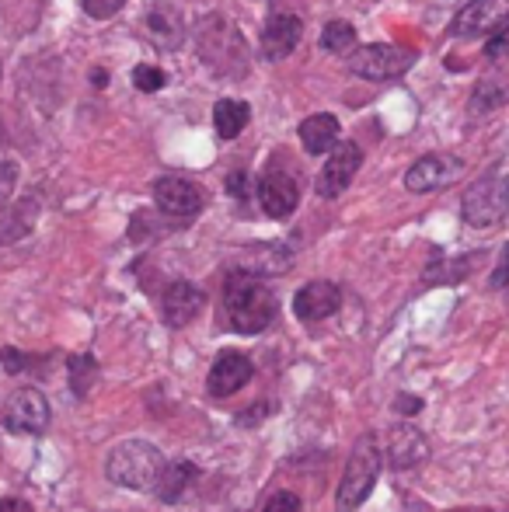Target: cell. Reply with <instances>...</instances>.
<instances>
[{
    "mask_svg": "<svg viewBox=\"0 0 509 512\" xmlns=\"http://www.w3.org/2000/svg\"><path fill=\"white\" fill-rule=\"evenodd\" d=\"M196 49H199V60L220 77V81H241L248 74V42L241 35V28L234 25L227 14H203L196 21Z\"/></svg>",
    "mask_w": 509,
    "mask_h": 512,
    "instance_id": "obj_1",
    "label": "cell"
},
{
    "mask_svg": "<svg viewBox=\"0 0 509 512\" xmlns=\"http://www.w3.org/2000/svg\"><path fill=\"white\" fill-rule=\"evenodd\" d=\"M224 314L227 328L238 335H262L279 314L276 293L265 286V279H255L248 272L234 269L224 279Z\"/></svg>",
    "mask_w": 509,
    "mask_h": 512,
    "instance_id": "obj_2",
    "label": "cell"
},
{
    "mask_svg": "<svg viewBox=\"0 0 509 512\" xmlns=\"http://www.w3.org/2000/svg\"><path fill=\"white\" fill-rule=\"evenodd\" d=\"M164 453L150 439H123L105 457V478L129 492H154L157 474L164 471Z\"/></svg>",
    "mask_w": 509,
    "mask_h": 512,
    "instance_id": "obj_3",
    "label": "cell"
},
{
    "mask_svg": "<svg viewBox=\"0 0 509 512\" xmlns=\"http://www.w3.org/2000/svg\"><path fill=\"white\" fill-rule=\"evenodd\" d=\"M381 464L384 453L381 443H377L374 432H363L353 443V453L346 460V471H342V481L335 488V509L339 512H356L363 502L374 495L377 478H381Z\"/></svg>",
    "mask_w": 509,
    "mask_h": 512,
    "instance_id": "obj_4",
    "label": "cell"
},
{
    "mask_svg": "<svg viewBox=\"0 0 509 512\" xmlns=\"http://www.w3.org/2000/svg\"><path fill=\"white\" fill-rule=\"evenodd\" d=\"M461 216L468 227L475 230H492L509 216V178L499 171H489L485 178H478L461 199Z\"/></svg>",
    "mask_w": 509,
    "mask_h": 512,
    "instance_id": "obj_5",
    "label": "cell"
},
{
    "mask_svg": "<svg viewBox=\"0 0 509 512\" xmlns=\"http://www.w3.org/2000/svg\"><path fill=\"white\" fill-rule=\"evenodd\" d=\"M419 53L408 46H391V42H370V46H356V53L349 56V70L363 81H394V77L408 74L415 67Z\"/></svg>",
    "mask_w": 509,
    "mask_h": 512,
    "instance_id": "obj_6",
    "label": "cell"
},
{
    "mask_svg": "<svg viewBox=\"0 0 509 512\" xmlns=\"http://www.w3.org/2000/svg\"><path fill=\"white\" fill-rule=\"evenodd\" d=\"M0 422L14 436H42L49 429V422H53V408H49L46 394L39 387H21L4 401Z\"/></svg>",
    "mask_w": 509,
    "mask_h": 512,
    "instance_id": "obj_7",
    "label": "cell"
},
{
    "mask_svg": "<svg viewBox=\"0 0 509 512\" xmlns=\"http://www.w3.org/2000/svg\"><path fill=\"white\" fill-rule=\"evenodd\" d=\"M154 203L171 223H189L203 213L206 199H203V189H199L196 182L178 178V175H164L154 182Z\"/></svg>",
    "mask_w": 509,
    "mask_h": 512,
    "instance_id": "obj_8",
    "label": "cell"
},
{
    "mask_svg": "<svg viewBox=\"0 0 509 512\" xmlns=\"http://www.w3.org/2000/svg\"><path fill=\"white\" fill-rule=\"evenodd\" d=\"M255 199H258V206H262L265 216H272V220H286V216H290L300 203V178L293 175L290 168L269 164V171H265L255 185Z\"/></svg>",
    "mask_w": 509,
    "mask_h": 512,
    "instance_id": "obj_9",
    "label": "cell"
},
{
    "mask_svg": "<svg viewBox=\"0 0 509 512\" xmlns=\"http://www.w3.org/2000/svg\"><path fill=\"white\" fill-rule=\"evenodd\" d=\"M384 460L394 474L401 471H415L429 460V436L412 422H398L387 429V439H384Z\"/></svg>",
    "mask_w": 509,
    "mask_h": 512,
    "instance_id": "obj_10",
    "label": "cell"
},
{
    "mask_svg": "<svg viewBox=\"0 0 509 512\" xmlns=\"http://www.w3.org/2000/svg\"><path fill=\"white\" fill-rule=\"evenodd\" d=\"M255 377V363L245 356V352L224 349L217 359H213L210 373H206V394L217 401L234 398L238 391H245Z\"/></svg>",
    "mask_w": 509,
    "mask_h": 512,
    "instance_id": "obj_11",
    "label": "cell"
},
{
    "mask_svg": "<svg viewBox=\"0 0 509 512\" xmlns=\"http://www.w3.org/2000/svg\"><path fill=\"white\" fill-rule=\"evenodd\" d=\"M464 171V161L454 154H426L405 171V189L408 192H440L454 185Z\"/></svg>",
    "mask_w": 509,
    "mask_h": 512,
    "instance_id": "obj_12",
    "label": "cell"
},
{
    "mask_svg": "<svg viewBox=\"0 0 509 512\" xmlns=\"http://www.w3.org/2000/svg\"><path fill=\"white\" fill-rule=\"evenodd\" d=\"M509 21V0H471L457 11L450 35L454 39H482Z\"/></svg>",
    "mask_w": 509,
    "mask_h": 512,
    "instance_id": "obj_13",
    "label": "cell"
},
{
    "mask_svg": "<svg viewBox=\"0 0 509 512\" xmlns=\"http://www.w3.org/2000/svg\"><path fill=\"white\" fill-rule=\"evenodd\" d=\"M360 164H363V150L353 140L335 143V150L328 154V161L318 171V196L321 199L342 196L349 189V182L356 178V171H360Z\"/></svg>",
    "mask_w": 509,
    "mask_h": 512,
    "instance_id": "obj_14",
    "label": "cell"
},
{
    "mask_svg": "<svg viewBox=\"0 0 509 512\" xmlns=\"http://www.w3.org/2000/svg\"><path fill=\"white\" fill-rule=\"evenodd\" d=\"M206 310V293L189 279H175L161 293V317L168 328H185Z\"/></svg>",
    "mask_w": 509,
    "mask_h": 512,
    "instance_id": "obj_15",
    "label": "cell"
},
{
    "mask_svg": "<svg viewBox=\"0 0 509 512\" xmlns=\"http://www.w3.org/2000/svg\"><path fill=\"white\" fill-rule=\"evenodd\" d=\"M342 307V290L332 283V279H314V283H304L293 297V314L304 324H318L328 321L332 314H339Z\"/></svg>",
    "mask_w": 509,
    "mask_h": 512,
    "instance_id": "obj_16",
    "label": "cell"
},
{
    "mask_svg": "<svg viewBox=\"0 0 509 512\" xmlns=\"http://www.w3.org/2000/svg\"><path fill=\"white\" fill-rule=\"evenodd\" d=\"M300 39H304V25L297 14H272L262 28V39H258V56L279 63L300 46Z\"/></svg>",
    "mask_w": 509,
    "mask_h": 512,
    "instance_id": "obj_17",
    "label": "cell"
},
{
    "mask_svg": "<svg viewBox=\"0 0 509 512\" xmlns=\"http://www.w3.org/2000/svg\"><path fill=\"white\" fill-rule=\"evenodd\" d=\"M143 28H147L150 42H154L161 53H175L185 39V25H182V14L175 11L171 4H157L147 11L143 18Z\"/></svg>",
    "mask_w": 509,
    "mask_h": 512,
    "instance_id": "obj_18",
    "label": "cell"
},
{
    "mask_svg": "<svg viewBox=\"0 0 509 512\" xmlns=\"http://www.w3.org/2000/svg\"><path fill=\"white\" fill-rule=\"evenodd\" d=\"M293 265V251L286 244H255L241 255L238 272H248V276L262 279V276H283L286 269Z\"/></svg>",
    "mask_w": 509,
    "mask_h": 512,
    "instance_id": "obj_19",
    "label": "cell"
},
{
    "mask_svg": "<svg viewBox=\"0 0 509 512\" xmlns=\"http://www.w3.org/2000/svg\"><path fill=\"white\" fill-rule=\"evenodd\" d=\"M199 474H203V471H199L192 460H171V464H164V471L157 474V481H154L157 502H164V506H175V502L182 499L192 485H196Z\"/></svg>",
    "mask_w": 509,
    "mask_h": 512,
    "instance_id": "obj_20",
    "label": "cell"
},
{
    "mask_svg": "<svg viewBox=\"0 0 509 512\" xmlns=\"http://www.w3.org/2000/svg\"><path fill=\"white\" fill-rule=\"evenodd\" d=\"M300 143H304V150L311 157L318 154H328V150H335V143H339V119L328 112H318L311 115V119L300 122Z\"/></svg>",
    "mask_w": 509,
    "mask_h": 512,
    "instance_id": "obj_21",
    "label": "cell"
},
{
    "mask_svg": "<svg viewBox=\"0 0 509 512\" xmlns=\"http://www.w3.org/2000/svg\"><path fill=\"white\" fill-rule=\"evenodd\" d=\"M35 220H39V199L28 196L14 203L7 213H0V244H14L28 237L35 230Z\"/></svg>",
    "mask_w": 509,
    "mask_h": 512,
    "instance_id": "obj_22",
    "label": "cell"
},
{
    "mask_svg": "<svg viewBox=\"0 0 509 512\" xmlns=\"http://www.w3.org/2000/svg\"><path fill=\"white\" fill-rule=\"evenodd\" d=\"M252 122V108L248 102H238V98H220L213 105V126L224 140H234V136L245 133V126Z\"/></svg>",
    "mask_w": 509,
    "mask_h": 512,
    "instance_id": "obj_23",
    "label": "cell"
},
{
    "mask_svg": "<svg viewBox=\"0 0 509 512\" xmlns=\"http://www.w3.org/2000/svg\"><path fill=\"white\" fill-rule=\"evenodd\" d=\"M482 251H475V255H464L457 258V262H443V258H436L433 265L426 269V283L433 286H443V283H461V279H468L471 272L478 269V262H482Z\"/></svg>",
    "mask_w": 509,
    "mask_h": 512,
    "instance_id": "obj_24",
    "label": "cell"
},
{
    "mask_svg": "<svg viewBox=\"0 0 509 512\" xmlns=\"http://www.w3.org/2000/svg\"><path fill=\"white\" fill-rule=\"evenodd\" d=\"M67 380H70V391L74 398H88L91 387L98 380V359L91 352H81V356H70L67 359Z\"/></svg>",
    "mask_w": 509,
    "mask_h": 512,
    "instance_id": "obj_25",
    "label": "cell"
},
{
    "mask_svg": "<svg viewBox=\"0 0 509 512\" xmlns=\"http://www.w3.org/2000/svg\"><path fill=\"white\" fill-rule=\"evenodd\" d=\"M321 46L335 56H353L356 53V28L349 21H328L321 32Z\"/></svg>",
    "mask_w": 509,
    "mask_h": 512,
    "instance_id": "obj_26",
    "label": "cell"
},
{
    "mask_svg": "<svg viewBox=\"0 0 509 512\" xmlns=\"http://www.w3.org/2000/svg\"><path fill=\"white\" fill-rule=\"evenodd\" d=\"M503 102H506V84L496 81V77H485L475 88V95H471V112L475 115L492 112V108H499Z\"/></svg>",
    "mask_w": 509,
    "mask_h": 512,
    "instance_id": "obj_27",
    "label": "cell"
},
{
    "mask_svg": "<svg viewBox=\"0 0 509 512\" xmlns=\"http://www.w3.org/2000/svg\"><path fill=\"white\" fill-rule=\"evenodd\" d=\"M49 356H25V352H18V349H0V363H4V370L11 373V377H18V373H35L32 366H42Z\"/></svg>",
    "mask_w": 509,
    "mask_h": 512,
    "instance_id": "obj_28",
    "label": "cell"
},
{
    "mask_svg": "<svg viewBox=\"0 0 509 512\" xmlns=\"http://www.w3.org/2000/svg\"><path fill=\"white\" fill-rule=\"evenodd\" d=\"M164 70L161 67H150V63H140V67L133 70V84L136 91H161L164 88Z\"/></svg>",
    "mask_w": 509,
    "mask_h": 512,
    "instance_id": "obj_29",
    "label": "cell"
},
{
    "mask_svg": "<svg viewBox=\"0 0 509 512\" xmlns=\"http://www.w3.org/2000/svg\"><path fill=\"white\" fill-rule=\"evenodd\" d=\"M262 512H304V502H300V495H297V492L283 488V492L269 495V502L262 506Z\"/></svg>",
    "mask_w": 509,
    "mask_h": 512,
    "instance_id": "obj_30",
    "label": "cell"
},
{
    "mask_svg": "<svg viewBox=\"0 0 509 512\" xmlns=\"http://www.w3.org/2000/svg\"><path fill=\"white\" fill-rule=\"evenodd\" d=\"M14 185H18V164H14V161H0V213L7 209V203H11Z\"/></svg>",
    "mask_w": 509,
    "mask_h": 512,
    "instance_id": "obj_31",
    "label": "cell"
},
{
    "mask_svg": "<svg viewBox=\"0 0 509 512\" xmlns=\"http://www.w3.org/2000/svg\"><path fill=\"white\" fill-rule=\"evenodd\" d=\"M81 4H84V14H88V18L105 21V18H112V14L123 11L126 0H81Z\"/></svg>",
    "mask_w": 509,
    "mask_h": 512,
    "instance_id": "obj_32",
    "label": "cell"
},
{
    "mask_svg": "<svg viewBox=\"0 0 509 512\" xmlns=\"http://www.w3.org/2000/svg\"><path fill=\"white\" fill-rule=\"evenodd\" d=\"M422 408H426V401L415 398V394H398V398L391 401V411H394V415H401V422H405V418H412V415H419Z\"/></svg>",
    "mask_w": 509,
    "mask_h": 512,
    "instance_id": "obj_33",
    "label": "cell"
},
{
    "mask_svg": "<svg viewBox=\"0 0 509 512\" xmlns=\"http://www.w3.org/2000/svg\"><path fill=\"white\" fill-rule=\"evenodd\" d=\"M489 290H509V244L503 248V255H499L496 272L489 276Z\"/></svg>",
    "mask_w": 509,
    "mask_h": 512,
    "instance_id": "obj_34",
    "label": "cell"
},
{
    "mask_svg": "<svg viewBox=\"0 0 509 512\" xmlns=\"http://www.w3.org/2000/svg\"><path fill=\"white\" fill-rule=\"evenodd\" d=\"M227 192H231V199H241V203H245V199L252 196V178H248L245 171H234V175L227 178Z\"/></svg>",
    "mask_w": 509,
    "mask_h": 512,
    "instance_id": "obj_35",
    "label": "cell"
},
{
    "mask_svg": "<svg viewBox=\"0 0 509 512\" xmlns=\"http://www.w3.org/2000/svg\"><path fill=\"white\" fill-rule=\"evenodd\" d=\"M269 411H272V405H262V401H255V405L248 408V411H241V415L234 418V422H238L241 429H255L258 418H265V415H269Z\"/></svg>",
    "mask_w": 509,
    "mask_h": 512,
    "instance_id": "obj_36",
    "label": "cell"
},
{
    "mask_svg": "<svg viewBox=\"0 0 509 512\" xmlns=\"http://www.w3.org/2000/svg\"><path fill=\"white\" fill-rule=\"evenodd\" d=\"M485 56H489V60H509V25L503 28V32L496 35V39L489 42V49H485Z\"/></svg>",
    "mask_w": 509,
    "mask_h": 512,
    "instance_id": "obj_37",
    "label": "cell"
},
{
    "mask_svg": "<svg viewBox=\"0 0 509 512\" xmlns=\"http://www.w3.org/2000/svg\"><path fill=\"white\" fill-rule=\"evenodd\" d=\"M0 512H32L25 499H0Z\"/></svg>",
    "mask_w": 509,
    "mask_h": 512,
    "instance_id": "obj_38",
    "label": "cell"
},
{
    "mask_svg": "<svg viewBox=\"0 0 509 512\" xmlns=\"http://www.w3.org/2000/svg\"><path fill=\"white\" fill-rule=\"evenodd\" d=\"M4 140H7V136H4V122H0V147H4Z\"/></svg>",
    "mask_w": 509,
    "mask_h": 512,
    "instance_id": "obj_39",
    "label": "cell"
}]
</instances>
